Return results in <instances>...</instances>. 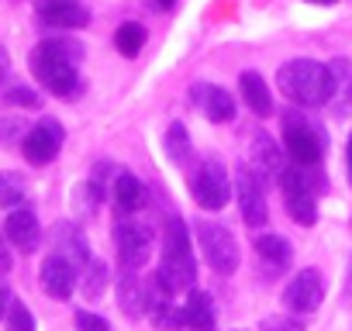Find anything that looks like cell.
I'll use <instances>...</instances> for the list:
<instances>
[{
    "label": "cell",
    "instance_id": "cell-1",
    "mask_svg": "<svg viewBox=\"0 0 352 331\" xmlns=\"http://www.w3.org/2000/svg\"><path fill=\"white\" fill-rule=\"evenodd\" d=\"M32 73L35 80L63 100H73L83 93V80H80V62H83V45L69 35H56L45 38L32 49Z\"/></svg>",
    "mask_w": 352,
    "mask_h": 331
},
{
    "label": "cell",
    "instance_id": "cell-2",
    "mask_svg": "<svg viewBox=\"0 0 352 331\" xmlns=\"http://www.w3.org/2000/svg\"><path fill=\"white\" fill-rule=\"evenodd\" d=\"M152 279L169 297L190 293L194 283H197V259H194V249H190V228L176 214H169L162 221V262H159Z\"/></svg>",
    "mask_w": 352,
    "mask_h": 331
},
{
    "label": "cell",
    "instance_id": "cell-3",
    "mask_svg": "<svg viewBox=\"0 0 352 331\" xmlns=\"http://www.w3.org/2000/svg\"><path fill=\"white\" fill-rule=\"evenodd\" d=\"M276 87L287 100L300 107H324L338 93V76L335 66H321L314 59H290L276 73Z\"/></svg>",
    "mask_w": 352,
    "mask_h": 331
},
{
    "label": "cell",
    "instance_id": "cell-4",
    "mask_svg": "<svg viewBox=\"0 0 352 331\" xmlns=\"http://www.w3.org/2000/svg\"><path fill=\"white\" fill-rule=\"evenodd\" d=\"M280 138H283V152L294 166H304V170H311V166H321L324 159V135L321 128L300 114V111H283L280 117Z\"/></svg>",
    "mask_w": 352,
    "mask_h": 331
},
{
    "label": "cell",
    "instance_id": "cell-5",
    "mask_svg": "<svg viewBox=\"0 0 352 331\" xmlns=\"http://www.w3.org/2000/svg\"><path fill=\"white\" fill-rule=\"evenodd\" d=\"M280 190H283V207L287 214L300 225V228H311L318 221V190H324V180L318 176V166L304 170V166H290L280 180Z\"/></svg>",
    "mask_w": 352,
    "mask_h": 331
},
{
    "label": "cell",
    "instance_id": "cell-6",
    "mask_svg": "<svg viewBox=\"0 0 352 331\" xmlns=\"http://www.w3.org/2000/svg\"><path fill=\"white\" fill-rule=\"evenodd\" d=\"M190 194H194L197 207H204V211H221L232 201L235 183H232V176H228L221 159L208 155V159H201L194 166V170H190Z\"/></svg>",
    "mask_w": 352,
    "mask_h": 331
},
{
    "label": "cell",
    "instance_id": "cell-7",
    "mask_svg": "<svg viewBox=\"0 0 352 331\" xmlns=\"http://www.w3.org/2000/svg\"><path fill=\"white\" fill-rule=\"evenodd\" d=\"M197 249L204 255V262L218 273V276H232L242 262V252H239V242L235 235L218 225V221H201L197 225Z\"/></svg>",
    "mask_w": 352,
    "mask_h": 331
},
{
    "label": "cell",
    "instance_id": "cell-8",
    "mask_svg": "<svg viewBox=\"0 0 352 331\" xmlns=\"http://www.w3.org/2000/svg\"><path fill=\"white\" fill-rule=\"evenodd\" d=\"M114 249H118V262L121 269L128 273H138L148 259H152V249H155V235L145 221H135V218H121L114 225Z\"/></svg>",
    "mask_w": 352,
    "mask_h": 331
},
{
    "label": "cell",
    "instance_id": "cell-9",
    "mask_svg": "<svg viewBox=\"0 0 352 331\" xmlns=\"http://www.w3.org/2000/svg\"><path fill=\"white\" fill-rule=\"evenodd\" d=\"M63 141H66V131L56 117H42L28 128L25 141H21V152L32 166H49L59 152H63Z\"/></svg>",
    "mask_w": 352,
    "mask_h": 331
},
{
    "label": "cell",
    "instance_id": "cell-10",
    "mask_svg": "<svg viewBox=\"0 0 352 331\" xmlns=\"http://www.w3.org/2000/svg\"><path fill=\"white\" fill-rule=\"evenodd\" d=\"M249 170H252L263 183H273V180L280 183V180H283V173L290 170V166H287V152H283V145H276L273 135H266V131H256V135H252Z\"/></svg>",
    "mask_w": 352,
    "mask_h": 331
},
{
    "label": "cell",
    "instance_id": "cell-11",
    "mask_svg": "<svg viewBox=\"0 0 352 331\" xmlns=\"http://www.w3.org/2000/svg\"><path fill=\"white\" fill-rule=\"evenodd\" d=\"M324 300V279L318 269H300L287 286H283V307L290 314H314Z\"/></svg>",
    "mask_w": 352,
    "mask_h": 331
},
{
    "label": "cell",
    "instance_id": "cell-12",
    "mask_svg": "<svg viewBox=\"0 0 352 331\" xmlns=\"http://www.w3.org/2000/svg\"><path fill=\"white\" fill-rule=\"evenodd\" d=\"M235 197H239V211H242V221L249 228H263L270 221V207H266V194H263V180L242 166L239 176H235Z\"/></svg>",
    "mask_w": 352,
    "mask_h": 331
},
{
    "label": "cell",
    "instance_id": "cell-13",
    "mask_svg": "<svg viewBox=\"0 0 352 331\" xmlns=\"http://www.w3.org/2000/svg\"><path fill=\"white\" fill-rule=\"evenodd\" d=\"M190 104H194L197 111H204V117H208L211 124H228V121H235V114H239L235 97H232L228 90L214 87V83H194V87H190Z\"/></svg>",
    "mask_w": 352,
    "mask_h": 331
},
{
    "label": "cell",
    "instance_id": "cell-14",
    "mask_svg": "<svg viewBox=\"0 0 352 331\" xmlns=\"http://www.w3.org/2000/svg\"><path fill=\"white\" fill-rule=\"evenodd\" d=\"M38 276H42V290H45L49 297H56V300H69L73 290H76V283H80V269H76L66 255H59V252L45 255Z\"/></svg>",
    "mask_w": 352,
    "mask_h": 331
},
{
    "label": "cell",
    "instance_id": "cell-15",
    "mask_svg": "<svg viewBox=\"0 0 352 331\" xmlns=\"http://www.w3.org/2000/svg\"><path fill=\"white\" fill-rule=\"evenodd\" d=\"M111 201H114V211H118L121 218H131L135 211H142V207L148 204V187H145L135 173L118 170V173H114V183H111Z\"/></svg>",
    "mask_w": 352,
    "mask_h": 331
},
{
    "label": "cell",
    "instance_id": "cell-16",
    "mask_svg": "<svg viewBox=\"0 0 352 331\" xmlns=\"http://www.w3.org/2000/svg\"><path fill=\"white\" fill-rule=\"evenodd\" d=\"M52 249L59 252V255H66L80 273L90 266V242H87V235L80 231V225L76 221H59L56 228H52Z\"/></svg>",
    "mask_w": 352,
    "mask_h": 331
},
{
    "label": "cell",
    "instance_id": "cell-17",
    "mask_svg": "<svg viewBox=\"0 0 352 331\" xmlns=\"http://www.w3.org/2000/svg\"><path fill=\"white\" fill-rule=\"evenodd\" d=\"M4 235L14 249L21 252H35L38 242H42V225H38V214L28 211V207H14L4 221Z\"/></svg>",
    "mask_w": 352,
    "mask_h": 331
},
{
    "label": "cell",
    "instance_id": "cell-18",
    "mask_svg": "<svg viewBox=\"0 0 352 331\" xmlns=\"http://www.w3.org/2000/svg\"><path fill=\"white\" fill-rule=\"evenodd\" d=\"M256 259H259L266 276H280V273L290 269L294 249H290V242L283 235H259L256 238Z\"/></svg>",
    "mask_w": 352,
    "mask_h": 331
},
{
    "label": "cell",
    "instance_id": "cell-19",
    "mask_svg": "<svg viewBox=\"0 0 352 331\" xmlns=\"http://www.w3.org/2000/svg\"><path fill=\"white\" fill-rule=\"evenodd\" d=\"M118 307L131 321H138V317L148 314V283L138 273H128L124 269V276H118Z\"/></svg>",
    "mask_w": 352,
    "mask_h": 331
},
{
    "label": "cell",
    "instance_id": "cell-20",
    "mask_svg": "<svg viewBox=\"0 0 352 331\" xmlns=\"http://www.w3.org/2000/svg\"><path fill=\"white\" fill-rule=\"evenodd\" d=\"M184 328L187 331H218L214 297L208 290H190L184 300Z\"/></svg>",
    "mask_w": 352,
    "mask_h": 331
},
{
    "label": "cell",
    "instance_id": "cell-21",
    "mask_svg": "<svg viewBox=\"0 0 352 331\" xmlns=\"http://www.w3.org/2000/svg\"><path fill=\"white\" fill-rule=\"evenodd\" d=\"M38 25L49 28V32H76V28L90 25V11L80 4V0H73V4H59V8L38 11Z\"/></svg>",
    "mask_w": 352,
    "mask_h": 331
},
{
    "label": "cell",
    "instance_id": "cell-22",
    "mask_svg": "<svg viewBox=\"0 0 352 331\" xmlns=\"http://www.w3.org/2000/svg\"><path fill=\"white\" fill-rule=\"evenodd\" d=\"M239 90H242V100H245V107L256 114V117H270L273 114V93H270V87H266V80L259 76V73H242L239 76Z\"/></svg>",
    "mask_w": 352,
    "mask_h": 331
},
{
    "label": "cell",
    "instance_id": "cell-23",
    "mask_svg": "<svg viewBox=\"0 0 352 331\" xmlns=\"http://www.w3.org/2000/svg\"><path fill=\"white\" fill-rule=\"evenodd\" d=\"M145 38H148L145 25H138V21H124V25L114 32V49H118L124 59H135V56L145 49Z\"/></svg>",
    "mask_w": 352,
    "mask_h": 331
},
{
    "label": "cell",
    "instance_id": "cell-24",
    "mask_svg": "<svg viewBox=\"0 0 352 331\" xmlns=\"http://www.w3.org/2000/svg\"><path fill=\"white\" fill-rule=\"evenodd\" d=\"M107 279H111V269H107V262H100V259H90V266L80 273L83 297H87V300H97V297L107 290Z\"/></svg>",
    "mask_w": 352,
    "mask_h": 331
},
{
    "label": "cell",
    "instance_id": "cell-25",
    "mask_svg": "<svg viewBox=\"0 0 352 331\" xmlns=\"http://www.w3.org/2000/svg\"><path fill=\"white\" fill-rule=\"evenodd\" d=\"M166 155L176 166H190V138H187V128L180 121H173L166 131Z\"/></svg>",
    "mask_w": 352,
    "mask_h": 331
},
{
    "label": "cell",
    "instance_id": "cell-26",
    "mask_svg": "<svg viewBox=\"0 0 352 331\" xmlns=\"http://www.w3.org/2000/svg\"><path fill=\"white\" fill-rule=\"evenodd\" d=\"M25 194H28V183L21 173H0V207L14 211L25 201Z\"/></svg>",
    "mask_w": 352,
    "mask_h": 331
},
{
    "label": "cell",
    "instance_id": "cell-27",
    "mask_svg": "<svg viewBox=\"0 0 352 331\" xmlns=\"http://www.w3.org/2000/svg\"><path fill=\"white\" fill-rule=\"evenodd\" d=\"M4 324H8V331H35V317H32V310L21 300H11Z\"/></svg>",
    "mask_w": 352,
    "mask_h": 331
},
{
    "label": "cell",
    "instance_id": "cell-28",
    "mask_svg": "<svg viewBox=\"0 0 352 331\" xmlns=\"http://www.w3.org/2000/svg\"><path fill=\"white\" fill-rule=\"evenodd\" d=\"M28 135L25 121L21 117H0V148H11V145H21Z\"/></svg>",
    "mask_w": 352,
    "mask_h": 331
},
{
    "label": "cell",
    "instance_id": "cell-29",
    "mask_svg": "<svg viewBox=\"0 0 352 331\" xmlns=\"http://www.w3.org/2000/svg\"><path fill=\"white\" fill-rule=\"evenodd\" d=\"M259 331H304V324L294 314H273V317H266L259 324Z\"/></svg>",
    "mask_w": 352,
    "mask_h": 331
},
{
    "label": "cell",
    "instance_id": "cell-30",
    "mask_svg": "<svg viewBox=\"0 0 352 331\" xmlns=\"http://www.w3.org/2000/svg\"><path fill=\"white\" fill-rule=\"evenodd\" d=\"M4 100H8L11 107H38V104H42V97H38L35 90H28V87H11V90L4 93Z\"/></svg>",
    "mask_w": 352,
    "mask_h": 331
},
{
    "label": "cell",
    "instance_id": "cell-31",
    "mask_svg": "<svg viewBox=\"0 0 352 331\" xmlns=\"http://www.w3.org/2000/svg\"><path fill=\"white\" fill-rule=\"evenodd\" d=\"M73 324H76V331H111L107 317H100V314H94V310H76Z\"/></svg>",
    "mask_w": 352,
    "mask_h": 331
},
{
    "label": "cell",
    "instance_id": "cell-32",
    "mask_svg": "<svg viewBox=\"0 0 352 331\" xmlns=\"http://www.w3.org/2000/svg\"><path fill=\"white\" fill-rule=\"evenodd\" d=\"M11 242H8V235L0 231V273H11V266H14V259H11V249H8Z\"/></svg>",
    "mask_w": 352,
    "mask_h": 331
},
{
    "label": "cell",
    "instance_id": "cell-33",
    "mask_svg": "<svg viewBox=\"0 0 352 331\" xmlns=\"http://www.w3.org/2000/svg\"><path fill=\"white\" fill-rule=\"evenodd\" d=\"M11 300H14V297H11V286H8V279H4V276H0V321L8 317V307H11Z\"/></svg>",
    "mask_w": 352,
    "mask_h": 331
},
{
    "label": "cell",
    "instance_id": "cell-34",
    "mask_svg": "<svg viewBox=\"0 0 352 331\" xmlns=\"http://www.w3.org/2000/svg\"><path fill=\"white\" fill-rule=\"evenodd\" d=\"M59 4H73V0H35V11H49V8H59Z\"/></svg>",
    "mask_w": 352,
    "mask_h": 331
},
{
    "label": "cell",
    "instance_id": "cell-35",
    "mask_svg": "<svg viewBox=\"0 0 352 331\" xmlns=\"http://www.w3.org/2000/svg\"><path fill=\"white\" fill-rule=\"evenodd\" d=\"M8 69H11V59H8V49H4V45H0V80H4V76H8Z\"/></svg>",
    "mask_w": 352,
    "mask_h": 331
},
{
    "label": "cell",
    "instance_id": "cell-36",
    "mask_svg": "<svg viewBox=\"0 0 352 331\" xmlns=\"http://www.w3.org/2000/svg\"><path fill=\"white\" fill-rule=\"evenodd\" d=\"M345 166H349V183H352V135H349V148H345Z\"/></svg>",
    "mask_w": 352,
    "mask_h": 331
},
{
    "label": "cell",
    "instance_id": "cell-37",
    "mask_svg": "<svg viewBox=\"0 0 352 331\" xmlns=\"http://www.w3.org/2000/svg\"><path fill=\"white\" fill-rule=\"evenodd\" d=\"M155 4H159V8H166V11H169V8H173V4H176V0H155Z\"/></svg>",
    "mask_w": 352,
    "mask_h": 331
},
{
    "label": "cell",
    "instance_id": "cell-38",
    "mask_svg": "<svg viewBox=\"0 0 352 331\" xmlns=\"http://www.w3.org/2000/svg\"><path fill=\"white\" fill-rule=\"evenodd\" d=\"M311 4H335V0H311Z\"/></svg>",
    "mask_w": 352,
    "mask_h": 331
}]
</instances>
